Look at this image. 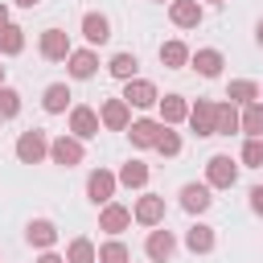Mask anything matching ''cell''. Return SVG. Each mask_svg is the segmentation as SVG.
Masks as SVG:
<instances>
[{"label":"cell","mask_w":263,"mask_h":263,"mask_svg":"<svg viewBox=\"0 0 263 263\" xmlns=\"http://www.w3.org/2000/svg\"><path fill=\"white\" fill-rule=\"evenodd\" d=\"M160 66H164V70L189 66V45H185V41H164V45H160Z\"/></svg>","instance_id":"obj_25"},{"label":"cell","mask_w":263,"mask_h":263,"mask_svg":"<svg viewBox=\"0 0 263 263\" xmlns=\"http://www.w3.org/2000/svg\"><path fill=\"white\" fill-rule=\"evenodd\" d=\"M251 210L263 218V185H255V189H251Z\"/></svg>","instance_id":"obj_35"},{"label":"cell","mask_w":263,"mask_h":263,"mask_svg":"<svg viewBox=\"0 0 263 263\" xmlns=\"http://www.w3.org/2000/svg\"><path fill=\"white\" fill-rule=\"evenodd\" d=\"M12 21H8V4H0V29H8Z\"/></svg>","instance_id":"obj_37"},{"label":"cell","mask_w":263,"mask_h":263,"mask_svg":"<svg viewBox=\"0 0 263 263\" xmlns=\"http://www.w3.org/2000/svg\"><path fill=\"white\" fill-rule=\"evenodd\" d=\"M173 251H177V238H173V230H148V238H144V255L152 259V263H168L173 259Z\"/></svg>","instance_id":"obj_7"},{"label":"cell","mask_w":263,"mask_h":263,"mask_svg":"<svg viewBox=\"0 0 263 263\" xmlns=\"http://www.w3.org/2000/svg\"><path fill=\"white\" fill-rule=\"evenodd\" d=\"M132 259V251L119 242V238H107L103 247H99V263H127Z\"/></svg>","instance_id":"obj_31"},{"label":"cell","mask_w":263,"mask_h":263,"mask_svg":"<svg viewBox=\"0 0 263 263\" xmlns=\"http://www.w3.org/2000/svg\"><path fill=\"white\" fill-rule=\"evenodd\" d=\"M21 49H25V29H21V25L0 29V53H4V58H16Z\"/></svg>","instance_id":"obj_30"},{"label":"cell","mask_w":263,"mask_h":263,"mask_svg":"<svg viewBox=\"0 0 263 263\" xmlns=\"http://www.w3.org/2000/svg\"><path fill=\"white\" fill-rule=\"evenodd\" d=\"M66 263H99V247H95L90 238H70Z\"/></svg>","instance_id":"obj_28"},{"label":"cell","mask_w":263,"mask_h":263,"mask_svg":"<svg viewBox=\"0 0 263 263\" xmlns=\"http://www.w3.org/2000/svg\"><path fill=\"white\" fill-rule=\"evenodd\" d=\"M238 160H242L247 168H263V140H247L242 152H238Z\"/></svg>","instance_id":"obj_32"},{"label":"cell","mask_w":263,"mask_h":263,"mask_svg":"<svg viewBox=\"0 0 263 263\" xmlns=\"http://www.w3.org/2000/svg\"><path fill=\"white\" fill-rule=\"evenodd\" d=\"M37 263H66V255H53V251H41V259Z\"/></svg>","instance_id":"obj_36"},{"label":"cell","mask_w":263,"mask_h":263,"mask_svg":"<svg viewBox=\"0 0 263 263\" xmlns=\"http://www.w3.org/2000/svg\"><path fill=\"white\" fill-rule=\"evenodd\" d=\"M82 37H86L90 45H103V41L111 37V21H107L103 12H86V16H82Z\"/></svg>","instance_id":"obj_20"},{"label":"cell","mask_w":263,"mask_h":263,"mask_svg":"<svg viewBox=\"0 0 263 263\" xmlns=\"http://www.w3.org/2000/svg\"><path fill=\"white\" fill-rule=\"evenodd\" d=\"M214 226H205V222H193L189 230H185V247L193 251V255H210L214 251Z\"/></svg>","instance_id":"obj_19"},{"label":"cell","mask_w":263,"mask_h":263,"mask_svg":"<svg viewBox=\"0 0 263 263\" xmlns=\"http://www.w3.org/2000/svg\"><path fill=\"white\" fill-rule=\"evenodd\" d=\"M132 218H136L140 226H160V222H164V197H156V193H144V197H136V205H132Z\"/></svg>","instance_id":"obj_9"},{"label":"cell","mask_w":263,"mask_h":263,"mask_svg":"<svg viewBox=\"0 0 263 263\" xmlns=\"http://www.w3.org/2000/svg\"><path fill=\"white\" fill-rule=\"evenodd\" d=\"M210 205H214V197H210V185H205V181H201V185H197V181L181 185V210H185V214H205Z\"/></svg>","instance_id":"obj_12"},{"label":"cell","mask_w":263,"mask_h":263,"mask_svg":"<svg viewBox=\"0 0 263 263\" xmlns=\"http://www.w3.org/2000/svg\"><path fill=\"white\" fill-rule=\"evenodd\" d=\"M238 181V164L226 156V152H214L210 160H205V185L210 189H230Z\"/></svg>","instance_id":"obj_2"},{"label":"cell","mask_w":263,"mask_h":263,"mask_svg":"<svg viewBox=\"0 0 263 263\" xmlns=\"http://www.w3.org/2000/svg\"><path fill=\"white\" fill-rule=\"evenodd\" d=\"M255 41H259V45H263V21H259V25H255Z\"/></svg>","instance_id":"obj_39"},{"label":"cell","mask_w":263,"mask_h":263,"mask_svg":"<svg viewBox=\"0 0 263 263\" xmlns=\"http://www.w3.org/2000/svg\"><path fill=\"white\" fill-rule=\"evenodd\" d=\"M99 123H103L107 132H123V127L132 123V107H127L123 99H107V103L99 107Z\"/></svg>","instance_id":"obj_10"},{"label":"cell","mask_w":263,"mask_h":263,"mask_svg":"<svg viewBox=\"0 0 263 263\" xmlns=\"http://www.w3.org/2000/svg\"><path fill=\"white\" fill-rule=\"evenodd\" d=\"M156 152H160V156H181V136H177L173 127H164L160 140H156Z\"/></svg>","instance_id":"obj_34"},{"label":"cell","mask_w":263,"mask_h":263,"mask_svg":"<svg viewBox=\"0 0 263 263\" xmlns=\"http://www.w3.org/2000/svg\"><path fill=\"white\" fill-rule=\"evenodd\" d=\"M16 160L21 164H41L45 156H49V136L41 132V127H29V132H21L16 136Z\"/></svg>","instance_id":"obj_1"},{"label":"cell","mask_w":263,"mask_h":263,"mask_svg":"<svg viewBox=\"0 0 263 263\" xmlns=\"http://www.w3.org/2000/svg\"><path fill=\"white\" fill-rule=\"evenodd\" d=\"M160 132H164V123H160V119H132V123H127V136H132V144H136V148H156Z\"/></svg>","instance_id":"obj_15"},{"label":"cell","mask_w":263,"mask_h":263,"mask_svg":"<svg viewBox=\"0 0 263 263\" xmlns=\"http://www.w3.org/2000/svg\"><path fill=\"white\" fill-rule=\"evenodd\" d=\"M214 115H218V103H210V99H197L193 107H189V127H193V136H214Z\"/></svg>","instance_id":"obj_11"},{"label":"cell","mask_w":263,"mask_h":263,"mask_svg":"<svg viewBox=\"0 0 263 263\" xmlns=\"http://www.w3.org/2000/svg\"><path fill=\"white\" fill-rule=\"evenodd\" d=\"M82 156H86L82 140H74V136H58V140H49V160H53V164L74 168V164H82Z\"/></svg>","instance_id":"obj_3"},{"label":"cell","mask_w":263,"mask_h":263,"mask_svg":"<svg viewBox=\"0 0 263 263\" xmlns=\"http://www.w3.org/2000/svg\"><path fill=\"white\" fill-rule=\"evenodd\" d=\"M210 4H222V0H210Z\"/></svg>","instance_id":"obj_42"},{"label":"cell","mask_w":263,"mask_h":263,"mask_svg":"<svg viewBox=\"0 0 263 263\" xmlns=\"http://www.w3.org/2000/svg\"><path fill=\"white\" fill-rule=\"evenodd\" d=\"M70 99H74V95H70V86H66V82H49V86H45V95H41V107H45L49 115H62V111L70 107Z\"/></svg>","instance_id":"obj_21"},{"label":"cell","mask_w":263,"mask_h":263,"mask_svg":"<svg viewBox=\"0 0 263 263\" xmlns=\"http://www.w3.org/2000/svg\"><path fill=\"white\" fill-rule=\"evenodd\" d=\"M259 99H263V86H259Z\"/></svg>","instance_id":"obj_41"},{"label":"cell","mask_w":263,"mask_h":263,"mask_svg":"<svg viewBox=\"0 0 263 263\" xmlns=\"http://www.w3.org/2000/svg\"><path fill=\"white\" fill-rule=\"evenodd\" d=\"M66 70H70V78H95V70H99V53L95 49H70V58H66Z\"/></svg>","instance_id":"obj_16"},{"label":"cell","mask_w":263,"mask_h":263,"mask_svg":"<svg viewBox=\"0 0 263 263\" xmlns=\"http://www.w3.org/2000/svg\"><path fill=\"white\" fill-rule=\"evenodd\" d=\"M127 226H132V210H127V205H119V201H107V205L99 210V230H107L111 238H119Z\"/></svg>","instance_id":"obj_6"},{"label":"cell","mask_w":263,"mask_h":263,"mask_svg":"<svg viewBox=\"0 0 263 263\" xmlns=\"http://www.w3.org/2000/svg\"><path fill=\"white\" fill-rule=\"evenodd\" d=\"M12 4H21V8H37L41 0H12Z\"/></svg>","instance_id":"obj_38"},{"label":"cell","mask_w":263,"mask_h":263,"mask_svg":"<svg viewBox=\"0 0 263 263\" xmlns=\"http://www.w3.org/2000/svg\"><path fill=\"white\" fill-rule=\"evenodd\" d=\"M0 86H4V66H0Z\"/></svg>","instance_id":"obj_40"},{"label":"cell","mask_w":263,"mask_h":263,"mask_svg":"<svg viewBox=\"0 0 263 263\" xmlns=\"http://www.w3.org/2000/svg\"><path fill=\"white\" fill-rule=\"evenodd\" d=\"M115 181L127 185V189H144V185H148V164H144V160H127V164L115 173Z\"/></svg>","instance_id":"obj_26"},{"label":"cell","mask_w":263,"mask_h":263,"mask_svg":"<svg viewBox=\"0 0 263 263\" xmlns=\"http://www.w3.org/2000/svg\"><path fill=\"white\" fill-rule=\"evenodd\" d=\"M238 132H247V140H263V103H247L242 107Z\"/></svg>","instance_id":"obj_23"},{"label":"cell","mask_w":263,"mask_h":263,"mask_svg":"<svg viewBox=\"0 0 263 263\" xmlns=\"http://www.w3.org/2000/svg\"><path fill=\"white\" fill-rule=\"evenodd\" d=\"M115 173H107V168H95L90 177H86V197L95 201V205H107L111 197H115Z\"/></svg>","instance_id":"obj_8"},{"label":"cell","mask_w":263,"mask_h":263,"mask_svg":"<svg viewBox=\"0 0 263 263\" xmlns=\"http://www.w3.org/2000/svg\"><path fill=\"white\" fill-rule=\"evenodd\" d=\"M226 99H230L234 107H247V103H259V82H251V78H234V82L226 86Z\"/></svg>","instance_id":"obj_24"},{"label":"cell","mask_w":263,"mask_h":263,"mask_svg":"<svg viewBox=\"0 0 263 263\" xmlns=\"http://www.w3.org/2000/svg\"><path fill=\"white\" fill-rule=\"evenodd\" d=\"M99 127H103V123H99V111H95V107H70V136H74V140L86 144V140L99 136Z\"/></svg>","instance_id":"obj_5"},{"label":"cell","mask_w":263,"mask_h":263,"mask_svg":"<svg viewBox=\"0 0 263 263\" xmlns=\"http://www.w3.org/2000/svg\"><path fill=\"white\" fill-rule=\"evenodd\" d=\"M156 107H160V123H164V127H173V123H185V115H189V103H185L181 95H164Z\"/></svg>","instance_id":"obj_22"},{"label":"cell","mask_w":263,"mask_h":263,"mask_svg":"<svg viewBox=\"0 0 263 263\" xmlns=\"http://www.w3.org/2000/svg\"><path fill=\"white\" fill-rule=\"evenodd\" d=\"M41 58H45V62H66V58H70V37H66V29H45V33H41Z\"/></svg>","instance_id":"obj_14"},{"label":"cell","mask_w":263,"mask_h":263,"mask_svg":"<svg viewBox=\"0 0 263 263\" xmlns=\"http://www.w3.org/2000/svg\"><path fill=\"white\" fill-rule=\"evenodd\" d=\"M107 70H111V78H119V82H127V78H140V74H136V70H140L136 53H115V58L107 62Z\"/></svg>","instance_id":"obj_29"},{"label":"cell","mask_w":263,"mask_h":263,"mask_svg":"<svg viewBox=\"0 0 263 263\" xmlns=\"http://www.w3.org/2000/svg\"><path fill=\"white\" fill-rule=\"evenodd\" d=\"M168 21L177 29H197L201 25V4L197 0H168Z\"/></svg>","instance_id":"obj_13"},{"label":"cell","mask_w":263,"mask_h":263,"mask_svg":"<svg viewBox=\"0 0 263 263\" xmlns=\"http://www.w3.org/2000/svg\"><path fill=\"white\" fill-rule=\"evenodd\" d=\"M234 132H238V107H234V103H218L214 136H234Z\"/></svg>","instance_id":"obj_27"},{"label":"cell","mask_w":263,"mask_h":263,"mask_svg":"<svg viewBox=\"0 0 263 263\" xmlns=\"http://www.w3.org/2000/svg\"><path fill=\"white\" fill-rule=\"evenodd\" d=\"M189 66H193L201 78H218L222 66H226V58H222L218 49H197V53H189Z\"/></svg>","instance_id":"obj_18"},{"label":"cell","mask_w":263,"mask_h":263,"mask_svg":"<svg viewBox=\"0 0 263 263\" xmlns=\"http://www.w3.org/2000/svg\"><path fill=\"white\" fill-rule=\"evenodd\" d=\"M16 111H21V95L12 86H0V119H16Z\"/></svg>","instance_id":"obj_33"},{"label":"cell","mask_w":263,"mask_h":263,"mask_svg":"<svg viewBox=\"0 0 263 263\" xmlns=\"http://www.w3.org/2000/svg\"><path fill=\"white\" fill-rule=\"evenodd\" d=\"M25 238H29V247H37V251H49V247L58 242V226H53L49 218H33V222L25 226Z\"/></svg>","instance_id":"obj_17"},{"label":"cell","mask_w":263,"mask_h":263,"mask_svg":"<svg viewBox=\"0 0 263 263\" xmlns=\"http://www.w3.org/2000/svg\"><path fill=\"white\" fill-rule=\"evenodd\" d=\"M119 99H123L127 107H156V103H160V95H156V82H148V78H127Z\"/></svg>","instance_id":"obj_4"}]
</instances>
